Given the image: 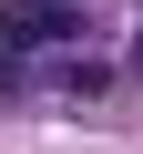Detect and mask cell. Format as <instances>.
<instances>
[{"instance_id": "1", "label": "cell", "mask_w": 143, "mask_h": 154, "mask_svg": "<svg viewBox=\"0 0 143 154\" xmlns=\"http://www.w3.org/2000/svg\"><path fill=\"white\" fill-rule=\"evenodd\" d=\"M82 41V0H10L0 11V51H61Z\"/></svg>"}]
</instances>
